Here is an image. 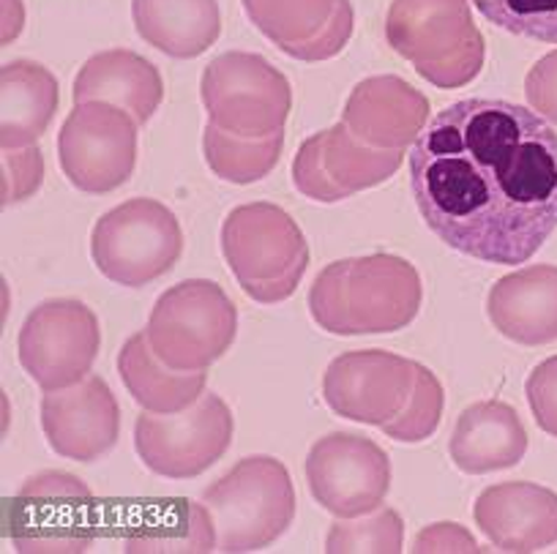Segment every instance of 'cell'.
Returning <instances> with one entry per match:
<instances>
[{
  "instance_id": "obj_1",
  "label": "cell",
  "mask_w": 557,
  "mask_h": 554,
  "mask_svg": "<svg viewBox=\"0 0 557 554\" xmlns=\"http://www.w3.org/2000/svg\"><path fill=\"white\" fill-rule=\"evenodd\" d=\"M410 186L448 249L524 266L557 230V132L513 101H457L412 143Z\"/></svg>"
},
{
  "instance_id": "obj_2",
  "label": "cell",
  "mask_w": 557,
  "mask_h": 554,
  "mask_svg": "<svg viewBox=\"0 0 557 554\" xmlns=\"http://www.w3.org/2000/svg\"><path fill=\"white\" fill-rule=\"evenodd\" d=\"M424 287L416 266L396 255L331 262L309 290V311L334 336L394 333L416 320Z\"/></svg>"
},
{
  "instance_id": "obj_3",
  "label": "cell",
  "mask_w": 557,
  "mask_h": 554,
  "mask_svg": "<svg viewBox=\"0 0 557 554\" xmlns=\"http://www.w3.org/2000/svg\"><path fill=\"white\" fill-rule=\"evenodd\" d=\"M385 39L435 88H462L484 69L486 45L468 0H394Z\"/></svg>"
},
{
  "instance_id": "obj_4",
  "label": "cell",
  "mask_w": 557,
  "mask_h": 554,
  "mask_svg": "<svg viewBox=\"0 0 557 554\" xmlns=\"http://www.w3.org/2000/svg\"><path fill=\"white\" fill-rule=\"evenodd\" d=\"M222 251L244 293L257 304H282L301 284L309 244L285 208L249 202L222 224Z\"/></svg>"
},
{
  "instance_id": "obj_5",
  "label": "cell",
  "mask_w": 557,
  "mask_h": 554,
  "mask_svg": "<svg viewBox=\"0 0 557 554\" xmlns=\"http://www.w3.org/2000/svg\"><path fill=\"white\" fill-rule=\"evenodd\" d=\"M211 510L222 552H257L290 530L296 487L287 467L273 456L240 459L202 494Z\"/></svg>"
},
{
  "instance_id": "obj_6",
  "label": "cell",
  "mask_w": 557,
  "mask_h": 554,
  "mask_svg": "<svg viewBox=\"0 0 557 554\" xmlns=\"http://www.w3.org/2000/svg\"><path fill=\"white\" fill-rule=\"evenodd\" d=\"M238 311L211 279H189L159 295L148 317L153 353L178 372H202L233 344Z\"/></svg>"
},
{
  "instance_id": "obj_7",
  "label": "cell",
  "mask_w": 557,
  "mask_h": 554,
  "mask_svg": "<svg viewBox=\"0 0 557 554\" xmlns=\"http://www.w3.org/2000/svg\"><path fill=\"white\" fill-rule=\"evenodd\" d=\"M96 268L123 287H146L170 273L184 255V233L170 208L137 197L112 208L90 235Z\"/></svg>"
},
{
  "instance_id": "obj_8",
  "label": "cell",
  "mask_w": 557,
  "mask_h": 554,
  "mask_svg": "<svg viewBox=\"0 0 557 554\" xmlns=\"http://www.w3.org/2000/svg\"><path fill=\"white\" fill-rule=\"evenodd\" d=\"M200 96L211 123L240 137L282 132L293 110L287 77L255 52L213 58L202 72Z\"/></svg>"
},
{
  "instance_id": "obj_9",
  "label": "cell",
  "mask_w": 557,
  "mask_h": 554,
  "mask_svg": "<svg viewBox=\"0 0 557 554\" xmlns=\"http://www.w3.org/2000/svg\"><path fill=\"white\" fill-rule=\"evenodd\" d=\"M3 525L23 554H79L96 543L94 494L69 472H39L7 503Z\"/></svg>"
},
{
  "instance_id": "obj_10",
  "label": "cell",
  "mask_w": 557,
  "mask_h": 554,
  "mask_svg": "<svg viewBox=\"0 0 557 554\" xmlns=\"http://www.w3.org/2000/svg\"><path fill=\"white\" fill-rule=\"evenodd\" d=\"M233 429V413L224 399L202 394L181 413H143L134 427V448L157 476L197 478L227 454Z\"/></svg>"
},
{
  "instance_id": "obj_11",
  "label": "cell",
  "mask_w": 557,
  "mask_h": 554,
  "mask_svg": "<svg viewBox=\"0 0 557 554\" xmlns=\"http://www.w3.org/2000/svg\"><path fill=\"white\" fill-rule=\"evenodd\" d=\"M137 126L126 110L110 101L77 104L58 134L61 170L79 192H115L137 164Z\"/></svg>"
},
{
  "instance_id": "obj_12",
  "label": "cell",
  "mask_w": 557,
  "mask_h": 554,
  "mask_svg": "<svg viewBox=\"0 0 557 554\" xmlns=\"http://www.w3.org/2000/svg\"><path fill=\"white\" fill-rule=\"evenodd\" d=\"M101 331L94 309L74 298H52L36 306L23 322L20 364L41 391H61L88 378L99 355Z\"/></svg>"
},
{
  "instance_id": "obj_13",
  "label": "cell",
  "mask_w": 557,
  "mask_h": 554,
  "mask_svg": "<svg viewBox=\"0 0 557 554\" xmlns=\"http://www.w3.org/2000/svg\"><path fill=\"white\" fill-rule=\"evenodd\" d=\"M307 483L329 514L356 519L383 505L391 487V459L363 434H325L307 456Z\"/></svg>"
},
{
  "instance_id": "obj_14",
  "label": "cell",
  "mask_w": 557,
  "mask_h": 554,
  "mask_svg": "<svg viewBox=\"0 0 557 554\" xmlns=\"http://www.w3.org/2000/svg\"><path fill=\"white\" fill-rule=\"evenodd\" d=\"M405 150H383L358 139L345 123L304 139L293 161V183L304 197L339 202L385 183L399 170Z\"/></svg>"
},
{
  "instance_id": "obj_15",
  "label": "cell",
  "mask_w": 557,
  "mask_h": 554,
  "mask_svg": "<svg viewBox=\"0 0 557 554\" xmlns=\"http://www.w3.org/2000/svg\"><path fill=\"white\" fill-rule=\"evenodd\" d=\"M416 385V360L385 349H352L325 369L323 399L347 421L383 427L405 410Z\"/></svg>"
},
{
  "instance_id": "obj_16",
  "label": "cell",
  "mask_w": 557,
  "mask_h": 554,
  "mask_svg": "<svg viewBox=\"0 0 557 554\" xmlns=\"http://www.w3.org/2000/svg\"><path fill=\"white\" fill-rule=\"evenodd\" d=\"M41 429L58 456L72 461H96L121 434V407L110 385L96 374L61 391H45Z\"/></svg>"
},
{
  "instance_id": "obj_17",
  "label": "cell",
  "mask_w": 557,
  "mask_h": 554,
  "mask_svg": "<svg viewBox=\"0 0 557 554\" xmlns=\"http://www.w3.org/2000/svg\"><path fill=\"white\" fill-rule=\"evenodd\" d=\"M246 17L285 56L318 63L339 56L356 17L350 0H240Z\"/></svg>"
},
{
  "instance_id": "obj_18",
  "label": "cell",
  "mask_w": 557,
  "mask_h": 554,
  "mask_svg": "<svg viewBox=\"0 0 557 554\" xmlns=\"http://www.w3.org/2000/svg\"><path fill=\"white\" fill-rule=\"evenodd\" d=\"M473 516L500 552H544L557 543V494L539 483H495L479 494Z\"/></svg>"
},
{
  "instance_id": "obj_19",
  "label": "cell",
  "mask_w": 557,
  "mask_h": 554,
  "mask_svg": "<svg viewBox=\"0 0 557 554\" xmlns=\"http://www.w3.org/2000/svg\"><path fill=\"white\" fill-rule=\"evenodd\" d=\"M430 121V99L394 74L369 77L352 88L342 123L367 145L405 150Z\"/></svg>"
},
{
  "instance_id": "obj_20",
  "label": "cell",
  "mask_w": 557,
  "mask_h": 554,
  "mask_svg": "<svg viewBox=\"0 0 557 554\" xmlns=\"http://www.w3.org/2000/svg\"><path fill=\"white\" fill-rule=\"evenodd\" d=\"M486 311L500 336L524 347L557 342V266H530L497 279Z\"/></svg>"
},
{
  "instance_id": "obj_21",
  "label": "cell",
  "mask_w": 557,
  "mask_h": 554,
  "mask_svg": "<svg viewBox=\"0 0 557 554\" xmlns=\"http://www.w3.org/2000/svg\"><path fill=\"white\" fill-rule=\"evenodd\" d=\"M451 461L468 476L508 470L528 454V432L506 402H479L459 413L448 443Z\"/></svg>"
},
{
  "instance_id": "obj_22",
  "label": "cell",
  "mask_w": 557,
  "mask_h": 554,
  "mask_svg": "<svg viewBox=\"0 0 557 554\" xmlns=\"http://www.w3.org/2000/svg\"><path fill=\"white\" fill-rule=\"evenodd\" d=\"M164 99L159 69L137 52L107 50L88 58L74 83V101H110L143 126Z\"/></svg>"
},
{
  "instance_id": "obj_23",
  "label": "cell",
  "mask_w": 557,
  "mask_h": 554,
  "mask_svg": "<svg viewBox=\"0 0 557 554\" xmlns=\"http://www.w3.org/2000/svg\"><path fill=\"white\" fill-rule=\"evenodd\" d=\"M134 28L170 58H197L222 30L216 0H132Z\"/></svg>"
},
{
  "instance_id": "obj_24",
  "label": "cell",
  "mask_w": 557,
  "mask_h": 554,
  "mask_svg": "<svg viewBox=\"0 0 557 554\" xmlns=\"http://www.w3.org/2000/svg\"><path fill=\"white\" fill-rule=\"evenodd\" d=\"M117 372L123 385L134 396L137 405L151 413H181L195 405L206 394L208 374L202 372H178L170 369L157 353H153L148 333H134L126 338L117 355Z\"/></svg>"
},
{
  "instance_id": "obj_25",
  "label": "cell",
  "mask_w": 557,
  "mask_h": 554,
  "mask_svg": "<svg viewBox=\"0 0 557 554\" xmlns=\"http://www.w3.org/2000/svg\"><path fill=\"white\" fill-rule=\"evenodd\" d=\"M3 88V148L34 145L58 110V79L34 61H12L0 74Z\"/></svg>"
},
{
  "instance_id": "obj_26",
  "label": "cell",
  "mask_w": 557,
  "mask_h": 554,
  "mask_svg": "<svg viewBox=\"0 0 557 554\" xmlns=\"http://www.w3.org/2000/svg\"><path fill=\"white\" fill-rule=\"evenodd\" d=\"M128 554H168V552H213L219 546L216 525L206 503L175 500L162 508L148 510L146 519L126 538Z\"/></svg>"
},
{
  "instance_id": "obj_27",
  "label": "cell",
  "mask_w": 557,
  "mask_h": 554,
  "mask_svg": "<svg viewBox=\"0 0 557 554\" xmlns=\"http://www.w3.org/2000/svg\"><path fill=\"white\" fill-rule=\"evenodd\" d=\"M285 134H268V137H240V134L224 132L216 123H208L202 134L206 161L219 177L230 183H255L265 177L276 167L282 156Z\"/></svg>"
},
{
  "instance_id": "obj_28",
  "label": "cell",
  "mask_w": 557,
  "mask_h": 554,
  "mask_svg": "<svg viewBox=\"0 0 557 554\" xmlns=\"http://www.w3.org/2000/svg\"><path fill=\"white\" fill-rule=\"evenodd\" d=\"M443 405H446V394H443L441 380L432 374V369L416 364V385H412L405 410L380 429L396 443H424L441 427Z\"/></svg>"
},
{
  "instance_id": "obj_29",
  "label": "cell",
  "mask_w": 557,
  "mask_h": 554,
  "mask_svg": "<svg viewBox=\"0 0 557 554\" xmlns=\"http://www.w3.org/2000/svg\"><path fill=\"white\" fill-rule=\"evenodd\" d=\"M405 521L394 508H377L329 530L325 552H401Z\"/></svg>"
},
{
  "instance_id": "obj_30",
  "label": "cell",
  "mask_w": 557,
  "mask_h": 554,
  "mask_svg": "<svg viewBox=\"0 0 557 554\" xmlns=\"http://www.w3.org/2000/svg\"><path fill=\"white\" fill-rule=\"evenodd\" d=\"M473 7L506 34L557 45V0H473Z\"/></svg>"
},
{
  "instance_id": "obj_31",
  "label": "cell",
  "mask_w": 557,
  "mask_h": 554,
  "mask_svg": "<svg viewBox=\"0 0 557 554\" xmlns=\"http://www.w3.org/2000/svg\"><path fill=\"white\" fill-rule=\"evenodd\" d=\"M41 177H45V161L36 145H25L23 150L3 148V206H14L36 195Z\"/></svg>"
},
{
  "instance_id": "obj_32",
  "label": "cell",
  "mask_w": 557,
  "mask_h": 554,
  "mask_svg": "<svg viewBox=\"0 0 557 554\" xmlns=\"http://www.w3.org/2000/svg\"><path fill=\"white\" fill-rule=\"evenodd\" d=\"M524 394L541 432L557 438V355L535 366L524 383Z\"/></svg>"
},
{
  "instance_id": "obj_33",
  "label": "cell",
  "mask_w": 557,
  "mask_h": 554,
  "mask_svg": "<svg viewBox=\"0 0 557 554\" xmlns=\"http://www.w3.org/2000/svg\"><path fill=\"white\" fill-rule=\"evenodd\" d=\"M524 94L539 115L557 126V50L541 58L524 79Z\"/></svg>"
},
{
  "instance_id": "obj_34",
  "label": "cell",
  "mask_w": 557,
  "mask_h": 554,
  "mask_svg": "<svg viewBox=\"0 0 557 554\" xmlns=\"http://www.w3.org/2000/svg\"><path fill=\"white\" fill-rule=\"evenodd\" d=\"M412 552H481L479 541L454 521H437L412 541Z\"/></svg>"
}]
</instances>
